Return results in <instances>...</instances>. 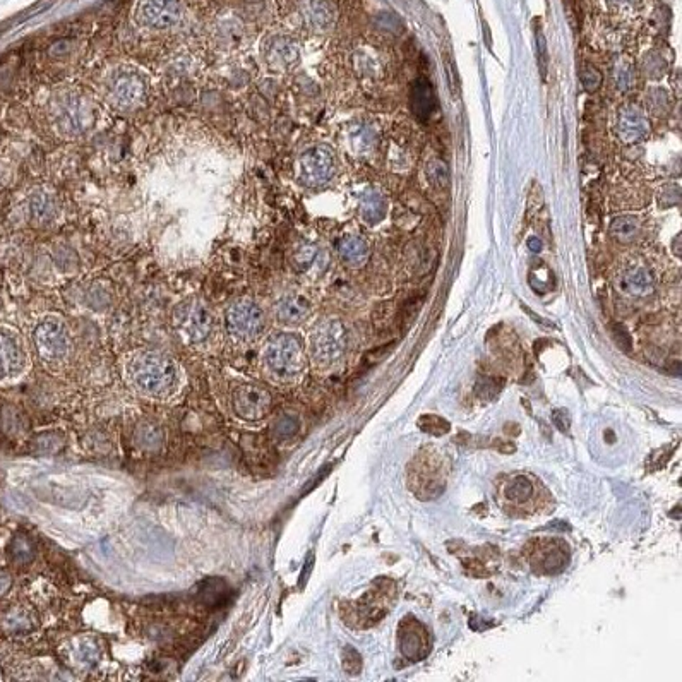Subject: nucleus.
I'll return each mask as SVG.
<instances>
[{
	"mask_svg": "<svg viewBox=\"0 0 682 682\" xmlns=\"http://www.w3.org/2000/svg\"><path fill=\"white\" fill-rule=\"evenodd\" d=\"M499 450L503 451V453H513V451H515L516 447H515V444H511V443H504V444H501V446H499Z\"/></svg>",
	"mask_w": 682,
	"mask_h": 682,
	"instance_id": "nucleus-43",
	"label": "nucleus"
},
{
	"mask_svg": "<svg viewBox=\"0 0 682 682\" xmlns=\"http://www.w3.org/2000/svg\"><path fill=\"white\" fill-rule=\"evenodd\" d=\"M33 341L40 357L45 360H52V362L67 357L69 348H71V338H69L67 326H65L60 317L55 316L45 317L34 328Z\"/></svg>",
	"mask_w": 682,
	"mask_h": 682,
	"instance_id": "nucleus-5",
	"label": "nucleus"
},
{
	"mask_svg": "<svg viewBox=\"0 0 682 682\" xmlns=\"http://www.w3.org/2000/svg\"><path fill=\"white\" fill-rule=\"evenodd\" d=\"M11 585H13L11 578L7 576V574H0V597L6 595V593L9 592Z\"/></svg>",
	"mask_w": 682,
	"mask_h": 682,
	"instance_id": "nucleus-41",
	"label": "nucleus"
},
{
	"mask_svg": "<svg viewBox=\"0 0 682 682\" xmlns=\"http://www.w3.org/2000/svg\"><path fill=\"white\" fill-rule=\"evenodd\" d=\"M386 201L382 194L375 189H367L360 195V216L369 225H375L384 218Z\"/></svg>",
	"mask_w": 682,
	"mask_h": 682,
	"instance_id": "nucleus-20",
	"label": "nucleus"
},
{
	"mask_svg": "<svg viewBox=\"0 0 682 682\" xmlns=\"http://www.w3.org/2000/svg\"><path fill=\"white\" fill-rule=\"evenodd\" d=\"M300 59V50L293 40L286 36H274L267 41L264 60L274 71H288Z\"/></svg>",
	"mask_w": 682,
	"mask_h": 682,
	"instance_id": "nucleus-12",
	"label": "nucleus"
},
{
	"mask_svg": "<svg viewBox=\"0 0 682 682\" xmlns=\"http://www.w3.org/2000/svg\"><path fill=\"white\" fill-rule=\"evenodd\" d=\"M648 102H650L651 109H655V106H660V109H667V103H669V99H667V95H664V97H662V99H658V90H653V93L650 95Z\"/></svg>",
	"mask_w": 682,
	"mask_h": 682,
	"instance_id": "nucleus-40",
	"label": "nucleus"
},
{
	"mask_svg": "<svg viewBox=\"0 0 682 682\" xmlns=\"http://www.w3.org/2000/svg\"><path fill=\"white\" fill-rule=\"evenodd\" d=\"M338 252L341 259L345 263L352 264V266H360V264L366 263L367 258H369V247H367V244L360 237L354 235L345 237V239L340 240Z\"/></svg>",
	"mask_w": 682,
	"mask_h": 682,
	"instance_id": "nucleus-21",
	"label": "nucleus"
},
{
	"mask_svg": "<svg viewBox=\"0 0 682 682\" xmlns=\"http://www.w3.org/2000/svg\"><path fill=\"white\" fill-rule=\"evenodd\" d=\"M611 235L620 244H631L638 239L639 225L636 218L620 216L611 223Z\"/></svg>",
	"mask_w": 682,
	"mask_h": 682,
	"instance_id": "nucleus-23",
	"label": "nucleus"
},
{
	"mask_svg": "<svg viewBox=\"0 0 682 682\" xmlns=\"http://www.w3.org/2000/svg\"><path fill=\"white\" fill-rule=\"evenodd\" d=\"M9 550H11V557H13L14 562H18V564H26V562L32 561L34 555L32 542H29L25 535L14 536Z\"/></svg>",
	"mask_w": 682,
	"mask_h": 682,
	"instance_id": "nucleus-26",
	"label": "nucleus"
},
{
	"mask_svg": "<svg viewBox=\"0 0 682 682\" xmlns=\"http://www.w3.org/2000/svg\"><path fill=\"white\" fill-rule=\"evenodd\" d=\"M225 323L230 335L235 338L249 340L258 336L264 328V314L256 302H233L225 314Z\"/></svg>",
	"mask_w": 682,
	"mask_h": 682,
	"instance_id": "nucleus-8",
	"label": "nucleus"
},
{
	"mask_svg": "<svg viewBox=\"0 0 682 682\" xmlns=\"http://www.w3.org/2000/svg\"><path fill=\"white\" fill-rule=\"evenodd\" d=\"M247 2H251V4H256V2H260V0H247Z\"/></svg>",
	"mask_w": 682,
	"mask_h": 682,
	"instance_id": "nucleus-45",
	"label": "nucleus"
},
{
	"mask_svg": "<svg viewBox=\"0 0 682 682\" xmlns=\"http://www.w3.org/2000/svg\"><path fill=\"white\" fill-rule=\"evenodd\" d=\"M665 69H667V64L664 62V59H660V57L655 55V53H650L646 59H643V71H645L651 79L662 78Z\"/></svg>",
	"mask_w": 682,
	"mask_h": 682,
	"instance_id": "nucleus-33",
	"label": "nucleus"
},
{
	"mask_svg": "<svg viewBox=\"0 0 682 682\" xmlns=\"http://www.w3.org/2000/svg\"><path fill=\"white\" fill-rule=\"evenodd\" d=\"M619 136L620 139L626 143H638V141L645 139L650 132L648 120L645 115L636 106H627L619 115Z\"/></svg>",
	"mask_w": 682,
	"mask_h": 682,
	"instance_id": "nucleus-15",
	"label": "nucleus"
},
{
	"mask_svg": "<svg viewBox=\"0 0 682 682\" xmlns=\"http://www.w3.org/2000/svg\"><path fill=\"white\" fill-rule=\"evenodd\" d=\"M4 626H6V629L11 631V633H22V631L32 629L33 622L25 611H21V608H14V611H11L9 614L6 615V619H4Z\"/></svg>",
	"mask_w": 682,
	"mask_h": 682,
	"instance_id": "nucleus-27",
	"label": "nucleus"
},
{
	"mask_svg": "<svg viewBox=\"0 0 682 682\" xmlns=\"http://www.w3.org/2000/svg\"><path fill=\"white\" fill-rule=\"evenodd\" d=\"M427 174H429V179H431V182L438 187L447 186V182H450V172H447V167L443 162H439V160H434V162L429 163Z\"/></svg>",
	"mask_w": 682,
	"mask_h": 682,
	"instance_id": "nucleus-31",
	"label": "nucleus"
},
{
	"mask_svg": "<svg viewBox=\"0 0 682 682\" xmlns=\"http://www.w3.org/2000/svg\"><path fill=\"white\" fill-rule=\"evenodd\" d=\"M335 155L326 146H310L298 156V179L307 187H319L335 174Z\"/></svg>",
	"mask_w": 682,
	"mask_h": 682,
	"instance_id": "nucleus-7",
	"label": "nucleus"
},
{
	"mask_svg": "<svg viewBox=\"0 0 682 682\" xmlns=\"http://www.w3.org/2000/svg\"><path fill=\"white\" fill-rule=\"evenodd\" d=\"M615 84L620 91H627L634 83V72H633V65L626 60L619 62L615 65Z\"/></svg>",
	"mask_w": 682,
	"mask_h": 682,
	"instance_id": "nucleus-29",
	"label": "nucleus"
},
{
	"mask_svg": "<svg viewBox=\"0 0 682 682\" xmlns=\"http://www.w3.org/2000/svg\"><path fill=\"white\" fill-rule=\"evenodd\" d=\"M233 410L244 420H259L266 417L271 406V396L266 389L254 384H245L235 389L232 398Z\"/></svg>",
	"mask_w": 682,
	"mask_h": 682,
	"instance_id": "nucleus-11",
	"label": "nucleus"
},
{
	"mask_svg": "<svg viewBox=\"0 0 682 682\" xmlns=\"http://www.w3.org/2000/svg\"><path fill=\"white\" fill-rule=\"evenodd\" d=\"M536 53H538V62H540V71H542V76H545V67H547V45H545V38L543 34L538 32L536 34Z\"/></svg>",
	"mask_w": 682,
	"mask_h": 682,
	"instance_id": "nucleus-39",
	"label": "nucleus"
},
{
	"mask_svg": "<svg viewBox=\"0 0 682 682\" xmlns=\"http://www.w3.org/2000/svg\"><path fill=\"white\" fill-rule=\"evenodd\" d=\"M528 247H530L531 252H540L542 251V242H540L538 239H534V237H531V239L528 240Z\"/></svg>",
	"mask_w": 682,
	"mask_h": 682,
	"instance_id": "nucleus-42",
	"label": "nucleus"
},
{
	"mask_svg": "<svg viewBox=\"0 0 682 682\" xmlns=\"http://www.w3.org/2000/svg\"><path fill=\"white\" fill-rule=\"evenodd\" d=\"M622 288L627 295L633 297H646L653 292L655 279L646 267L638 266L627 271L622 278Z\"/></svg>",
	"mask_w": 682,
	"mask_h": 682,
	"instance_id": "nucleus-18",
	"label": "nucleus"
},
{
	"mask_svg": "<svg viewBox=\"0 0 682 682\" xmlns=\"http://www.w3.org/2000/svg\"><path fill=\"white\" fill-rule=\"evenodd\" d=\"M343 669L350 676L360 674V670H362V658H360L359 651L352 648V646H347L343 651Z\"/></svg>",
	"mask_w": 682,
	"mask_h": 682,
	"instance_id": "nucleus-34",
	"label": "nucleus"
},
{
	"mask_svg": "<svg viewBox=\"0 0 682 682\" xmlns=\"http://www.w3.org/2000/svg\"><path fill=\"white\" fill-rule=\"evenodd\" d=\"M175 324L183 338L193 341V343H201L211 335L214 321L208 305L197 298H193V300L182 302L175 309Z\"/></svg>",
	"mask_w": 682,
	"mask_h": 682,
	"instance_id": "nucleus-6",
	"label": "nucleus"
},
{
	"mask_svg": "<svg viewBox=\"0 0 682 682\" xmlns=\"http://www.w3.org/2000/svg\"><path fill=\"white\" fill-rule=\"evenodd\" d=\"M419 425L424 432H427V434H432V436H443V434H446L447 431H450V424H447L446 420L440 419V417H436V415L422 417Z\"/></svg>",
	"mask_w": 682,
	"mask_h": 682,
	"instance_id": "nucleus-30",
	"label": "nucleus"
},
{
	"mask_svg": "<svg viewBox=\"0 0 682 682\" xmlns=\"http://www.w3.org/2000/svg\"><path fill=\"white\" fill-rule=\"evenodd\" d=\"M676 245H677V256L681 258V251H679V235H677V239H676Z\"/></svg>",
	"mask_w": 682,
	"mask_h": 682,
	"instance_id": "nucleus-44",
	"label": "nucleus"
},
{
	"mask_svg": "<svg viewBox=\"0 0 682 682\" xmlns=\"http://www.w3.org/2000/svg\"><path fill=\"white\" fill-rule=\"evenodd\" d=\"M317 256V247L314 244H302L300 247L295 251L293 254V263L298 270H307V267L312 266V263L316 260Z\"/></svg>",
	"mask_w": 682,
	"mask_h": 682,
	"instance_id": "nucleus-28",
	"label": "nucleus"
},
{
	"mask_svg": "<svg viewBox=\"0 0 682 682\" xmlns=\"http://www.w3.org/2000/svg\"><path fill=\"white\" fill-rule=\"evenodd\" d=\"M347 348V331L336 319L323 321L310 336L312 357L321 366H331L343 357Z\"/></svg>",
	"mask_w": 682,
	"mask_h": 682,
	"instance_id": "nucleus-4",
	"label": "nucleus"
},
{
	"mask_svg": "<svg viewBox=\"0 0 682 682\" xmlns=\"http://www.w3.org/2000/svg\"><path fill=\"white\" fill-rule=\"evenodd\" d=\"M400 648L401 653L410 660H419L427 653V634L419 620L408 618L401 624Z\"/></svg>",
	"mask_w": 682,
	"mask_h": 682,
	"instance_id": "nucleus-13",
	"label": "nucleus"
},
{
	"mask_svg": "<svg viewBox=\"0 0 682 682\" xmlns=\"http://www.w3.org/2000/svg\"><path fill=\"white\" fill-rule=\"evenodd\" d=\"M25 367V352L7 333L0 331V379L13 377Z\"/></svg>",
	"mask_w": 682,
	"mask_h": 682,
	"instance_id": "nucleus-16",
	"label": "nucleus"
},
{
	"mask_svg": "<svg viewBox=\"0 0 682 682\" xmlns=\"http://www.w3.org/2000/svg\"><path fill=\"white\" fill-rule=\"evenodd\" d=\"M53 122L65 136H79L91 124L93 112L88 99L78 91H64L53 99Z\"/></svg>",
	"mask_w": 682,
	"mask_h": 682,
	"instance_id": "nucleus-2",
	"label": "nucleus"
},
{
	"mask_svg": "<svg viewBox=\"0 0 682 682\" xmlns=\"http://www.w3.org/2000/svg\"><path fill=\"white\" fill-rule=\"evenodd\" d=\"M129 375L136 388L144 393L165 394L174 389L177 381V367L165 355L146 352L130 360Z\"/></svg>",
	"mask_w": 682,
	"mask_h": 682,
	"instance_id": "nucleus-1",
	"label": "nucleus"
},
{
	"mask_svg": "<svg viewBox=\"0 0 682 682\" xmlns=\"http://www.w3.org/2000/svg\"><path fill=\"white\" fill-rule=\"evenodd\" d=\"M552 422L561 432H568L569 427H571V417H569L568 410H554Z\"/></svg>",
	"mask_w": 682,
	"mask_h": 682,
	"instance_id": "nucleus-38",
	"label": "nucleus"
},
{
	"mask_svg": "<svg viewBox=\"0 0 682 682\" xmlns=\"http://www.w3.org/2000/svg\"><path fill=\"white\" fill-rule=\"evenodd\" d=\"M580 78H581V84H583L586 91L599 90L601 84V74L590 64H585L583 67H581Z\"/></svg>",
	"mask_w": 682,
	"mask_h": 682,
	"instance_id": "nucleus-32",
	"label": "nucleus"
},
{
	"mask_svg": "<svg viewBox=\"0 0 682 682\" xmlns=\"http://www.w3.org/2000/svg\"><path fill=\"white\" fill-rule=\"evenodd\" d=\"M612 336H614L615 343H618L620 350L626 352V354L627 352H631V336L626 328H622L620 324H614L612 326Z\"/></svg>",
	"mask_w": 682,
	"mask_h": 682,
	"instance_id": "nucleus-36",
	"label": "nucleus"
},
{
	"mask_svg": "<svg viewBox=\"0 0 682 682\" xmlns=\"http://www.w3.org/2000/svg\"><path fill=\"white\" fill-rule=\"evenodd\" d=\"M264 359H266L267 367L274 374L283 375V377L298 374L304 367V352H302L300 340L288 333L273 336L266 345Z\"/></svg>",
	"mask_w": 682,
	"mask_h": 682,
	"instance_id": "nucleus-3",
	"label": "nucleus"
},
{
	"mask_svg": "<svg viewBox=\"0 0 682 682\" xmlns=\"http://www.w3.org/2000/svg\"><path fill=\"white\" fill-rule=\"evenodd\" d=\"M410 109H412V113L415 115L420 122L431 120L432 115H434L436 110H438L436 93L427 79L419 78L415 83H413L412 93H410Z\"/></svg>",
	"mask_w": 682,
	"mask_h": 682,
	"instance_id": "nucleus-14",
	"label": "nucleus"
},
{
	"mask_svg": "<svg viewBox=\"0 0 682 682\" xmlns=\"http://www.w3.org/2000/svg\"><path fill=\"white\" fill-rule=\"evenodd\" d=\"M302 16L316 32H324L333 25V11L323 0H307L302 6Z\"/></svg>",
	"mask_w": 682,
	"mask_h": 682,
	"instance_id": "nucleus-19",
	"label": "nucleus"
},
{
	"mask_svg": "<svg viewBox=\"0 0 682 682\" xmlns=\"http://www.w3.org/2000/svg\"><path fill=\"white\" fill-rule=\"evenodd\" d=\"M146 95V83L132 71H118L109 83V98L120 109H130L141 103Z\"/></svg>",
	"mask_w": 682,
	"mask_h": 682,
	"instance_id": "nucleus-10",
	"label": "nucleus"
},
{
	"mask_svg": "<svg viewBox=\"0 0 682 682\" xmlns=\"http://www.w3.org/2000/svg\"><path fill=\"white\" fill-rule=\"evenodd\" d=\"M535 494V485L531 482V478L524 477V475H518V477H513L508 484L504 485V497L508 499V503L511 504H524L527 501L531 499V496Z\"/></svg>",
	"mask_w": 682,
	"mask_h": 682,
	"instance_id": "nucleus-22",
	"label": "nucleus"
},
{
	"mask_svg": "<svg viewBox=\"0 0 682 682\" xmlns=\"http://www.w3.org/2000/svg\"><path fill=\"white\" fill-rule=\"evenodd\" d=\"M297 431H298V424H297V420L292 419V417H285V419L279 420L278 425H277V434L283 439L292 438V436Z\"/></svg>",
	"mask_w": 682,
	"mask_h": 682,
	"instance_id": "nucleus-37",
	"label": "nucleus"
},
{
	"mask_svg": "<svg viewBox=\"0 0 682 682\" xmlns=\"http://www.w3.org/2000/svg\"><path fill=\"white\" fill-rule=\"evenodd\" d=\"M375 132L369 125H357L350 130V144L357 153H366L374 146Z\"/></svg>",
	"mask_w": 682,
	"mask_h": 682,
	"instance_id": "nucleus-25",
	"label": "nucleus"
},
{
	"mask_svg": "<svg viewBox=\"0 0 682 682\" xmlns=\"http://www.w3.org/2000/svg\"><path fill=\"white\" fill-rule=\"evenodd\" d=\"M33 213H36L34 216L38 218V220H48V218H52V214H53V202L50 201V197L48 195H43V194H38L36 197L33 199Z\"/></svg>",
	"mask_w": 682,
	"mask_h": 682,
	"instance_id": "nucleus-35",
	"label": "nucleus"
},
{
	"mask_svg": "<svg viewBox=\"0 0 682 682\" xmlns=\"http://www.w3.org/2000/svg\"><path fill=\"white\" fill-rule=\"evenodd\" d=\"M199 597L208 607H218L228 597V586L221 580H208L201 585Z\"/></svg>",
	"mask_w": 682,
	"mask_h": 682,
	"instance_id": "nucleus-24",
	"label": "nucleus"
},
{
	"mask_svg": "<svg viewBox=\"0 0 682 682\" xmlns=\"http://www.w3.org/2000/svg\"><path fill=\"white\" fill-rule=\"evenodd\" d=\"M310 314V302L302 295L292 293L279 298L277 305V317L283 324H298L305 321Z\"/></svg>",
	"mask_w": 682,
	"mask_h": 682,
	"instance_id": "nucleus-17",
	"label": "nucleus"
},
{
	"mask_svg": "<svg viewBox=\"0 0 682 682\" xmlns=\"http://www.w3.org/2000/svg\"><path fill=\"white\" fill-rule=\"evenodd\" d=\"M183 16L182 0H141L139 19L153 29H170Z\"/></svg>",
	"mask_w": 682,
	"mask_h": 682,
	"instance_id": "nucleus-9",
	"label": "nucleus"
}]
</instances>
